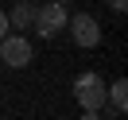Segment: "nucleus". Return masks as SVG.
<instances>
[{"label": "nucleus", "mask_w": 128, "mask_h": 120, "mask_svg": "<svg viewBox=\"0 0 128 120\" xmlns=\"http://www.w3.org/2000/svg\"><path fill=\"white\" fill-rule=\"evenodd\" d=\"M74 97H78V105H82L86 112H97V109L105 105V78L93 74V70L78 74V78H74Z\"/></svg>", "instance_id": "obj_1"}, {"label": "nucleus", "mask_w": 128, "mask_h": 120, "mask_svg": "<svg viewBox=\"0 0 128 120\" xmlns=\"http://www.w3.org/2000/svg\"><path fill=\"white\" fill-rule=\"evenodd\" d=\"M66 8L62 4H58V0H47V4H43V8H35V31L43 35V39H50V35H58L66 27Z\"/></svg>", "instance_id": "obj_2"}, {"label": "nucleus", "mask_w": 128, "mask_h": 120, "mask_svg": "<svg viewBox=\"0 0 128 120\" xmlns=\"http://www.w3.org/2000/svg\"><path fill=\"white\" fill-rule=\"evenodd\" d=\"M66 27L74 31V43H78V47H86V50L101 43V23H97L89 12H78L74 19H66Z\"/></svg>", "instance_id": "obj_3"}, {"label": "nucleus", "mask_w": 128, "mask_h": 120, "mask_svg": "<svg viewBox=\"0 0 128 120\" xmlns=\"http://www.w3.org/2000/svg\"><path fill=\"white\" fill-rule=\"evenodd\" d=\"M0 62L12 66V70L27 66V62H31V43L20 39V35H4V39H0Z\"/></svg>", "instance_id": "obj_4"}, {"label": "nucleus", "mask_w": 128, "mask_h": 120, "mask_svg": "<svg viewBox=\"0 0 128 120\" xmlns=\"http://www.w3.org/2000/svg\"><path fill=\"white\" fill-rule=\"evenodd\" d=\"M8 27H16V31H27V27H35V4H31V0H20V4H16V12H12Z\"/></svg>", "instance_id": "obj_5"}, {"label": "nucleus", "mask_w": 128, "mask_h": 120, "mask_svg": "<svg viewBox=\"0 0 128 120\" xmlns=\"http://www.w3.org/2000/svg\"><path fill=\"white\" fill-rule=\"evenodd\" d=\"M105 97L112 101V109H116V112H124V105H128V81L116 78V81L109 85V93H105Z\"/></svg>", "instance_id": "obj_6"}, {"label": "nucleus", "mask_w": 128, "mask_h": 120, "mask_svg": "<svg viewBox=\"0 0 128 120\" xmlns=\"http://www.w3.org/2000/svg\"><path fill=\"white\" fill-rule=\"evenodd\" d=\"M4 35H8V12L0 8V39H4Z\"/></svg>", "instance_id": "obj_7"}, {"label": "nucleus", "mask_w": 128, "mask_h": 120, "mask_svg": "<svg viewBox=\"0 0 128 120\" xmlns=\"http://www.w3.org/2000/svg\"><path fill=\"white\" fill-rule=\"evenodd\" d=\"M109 4H112L116 12H124V4H128V0H109Z\"/></svg>", "instance_id": "obj_8"}, {"label": "nucleus", "mask_w": 128, "mask_h": 120, "mask_svg": "<svg viewBox=\"0 0 128 120\" xmlns=\"http://www.w3.org/2000/svg\"><path fill=\"white\" fill-rule=\"evenodd\" d=\"M82 120H101V116H97V112H86V116H82Z\"/></svg>", "instance_id": "obj_9"}, {"label": "nucleus", "mask_w": 128, "mask_h": 120, "mask_svg": "<svg viewBox=\"0 0 128 120\" xmlns=\"http://www.w3.org/2000/svg\"><path fill=\"white\" fill-rule=\"evenodd\" d=\"M58 4H62V0H58Z\"/></svg>", "instance_id": "obj_10"}]
</instances>
